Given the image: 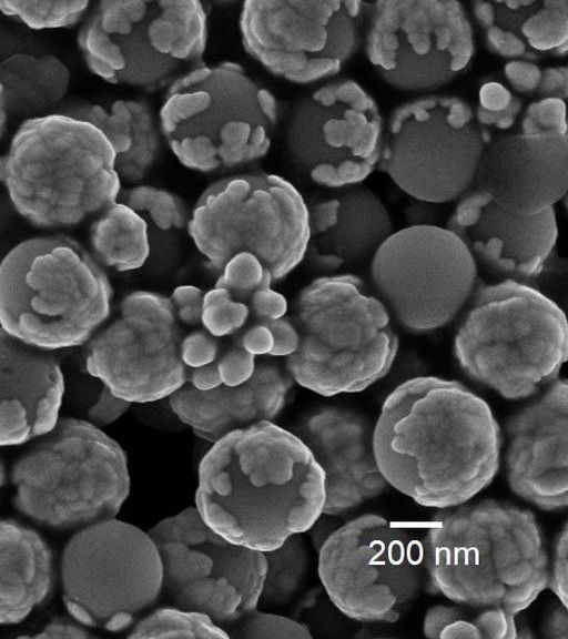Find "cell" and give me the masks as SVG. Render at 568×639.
Masks as SVG:
<instances>
[{
    "mask_svg": "<svg viewBox=\"0 0 568 639\" xmlns=\"http://www.w3.org/2000/svg\"><path fill=\"white\" fill-rule=\"evenodd\" d=\"M503 437L488 403L464 384L417 376L385 398L374 452L387 484L416 504L469 501L494 480Z\"/></svg>",
    "mask_w": 568,
    "mask_h": 639,
    "instance_id": "cell-1",
    "label": "cell"
},
{
    "mask_svg": "<svg viewBox=\"0 0 568 639\" xmlns=\"http://www.w3.org/2000/svg\"><path fill=\"white\" fill-rule=\"evenodd\" d=\"M324 473L293 432L271 420L213 443L199 466L195 509L226 540L265 552L323 515Z\"/></svg>",
    "mask_w": 568,
    "mask_h": 639,
    "instance_id": "cell-2",
    "label": "cell"
},
{
    "mask_svg": "<svg viewBox=\"0 0 568 639\" xmlns=\"http://www.w3.org/2000/svg\"><path fill=\"white\" fill-rule=\"evenodd\" d=\"M427 591L517 615L549 585V554L534 513L483 499L437 509L423 534Z\"/></svg>",
    "mask_w": 568,
    "mask_h": 639,
    "instance_id": "cell-3",
    "label": "cell"
},
{
    "mask_svg": "<svg viewBox=\"0 0 568 639\" xmlns=\"http://www.w3.org/2000/svg\"><path fill=\"white\" fill-rule=\"evenodd\" d=\"M0 184L14 210L42 229L80 225L114 203L122 189L105 135L65 113L21 123L0 155Z\"/></svg>",
    "mask_w": 568,
    "mask_h": 639,
    "instance_id": "cell-4",
    "label": "cell"
},
{
    "mask_svg": "<svg viewBox=\"0 0 568 639\" xmlns=\"http://www.w3.org/2000/svg\"><path fill=\"white\" fill-rule=\"evenodd\" d=\"M292 311L298 344L284 366L302 387L326 397L358 393L390 371L398 336L388 310L358 276L313 280Z\"/></svg>",
    "mask_w": 568,
    "mask_h": 639,
    "instance_id": "cell-5",
    "label": "cell"
},
{
    "mask_svg": "<svg viewBox=\"0 0 568 639\" xmlns=\"http://www.w3.org/2000/svg\"><path fill=\"white\" fill-rule=\"evenodd\" d=\"M454 337L470 379L510 400L529 398L558 378L568 354L564 311L517 280L476 287Z\"/></svg>",
    "mask_w": 568,
    "mask_h": 639,
    "instance_id": "cell-6",
    "label": "cell"
},
{
    "mask_svg": "<svg viewBox=\"0 0 568 639\" xmlns=\"http://www.w3.org/2000/svg\"><path fill=\"white\" fill-rule=\"evenodd\" d=\"M104 268L64 235L27 239L0 262V326L42 349L84 344L111 313Z\"/></svg>",
    "mask_w": 568,
    "mask_h": 639,
    "instance_id": "cell-7",
    "label": "cell"
},
{
    "mask_svg": "<svg viewBox=\"0 0 568 639\" xmlns=\"http://www.w3.org/2000/svg\"><path fill=\"white\" fill-rule=\"evenodd\" d=\"M278 120L274 94L239 63L202 64L174 81L159 111L168 146L185 168L214 173L270 150Z\"/></svg>",
    "mask_w": 568,
    "mask_h": 639,
    "instance_id": "cell-8",
    "label": "cell"
},
{
    "mask_svg": "<svg viewBox=\"0 0 568 639\" xmlns=\"http://www.w3.org/2000/svg\"><path fill=\"white\" fill-rule=\"evenodd\" d=\"M16 507L58 529L85 527L114 518L130 493L128 458L99 426L58 419L14 464Z\"/></svg>",
    "mask_w": 568,
    "mask_h": 639,
    "instance_id": "cell-9",
    "label": "cell"
},
{
    "mask_svg": "<svg viewBox=\"0 0 568 639\" xmlns=\"http://www.w3.org/2000/svg\"><path fill=\"white\" fill-rule=\"evenodd\" d=\"M206 43L207 14L195 0L100 1L78 34L92 73L144 90L169 88L202 65Z\"/></svg>",
    "mask_w": 568,
    "mask_h": 639,
    "instance_id": "cell-10",
    "label": "cell"
},
{
    "mask_svg": "<svg viewBox=\"0 0 568 639\" xmlns=\"http://www.w3.org/2000/svg\"><path fill=\"white\" fill-rule=\"evenodd\" d=\"M187 234L210 267L221 272L235 255L256 257L273 282L287 276L310 243L308 206L275 174H239L210 185L195 203Z\"/></svg>",
    "mask_w": 568,
    "mask_h": 639,
    "instance_id": "cell-11",
    "label": "cell"
},
{
    "mask_svg": "<svg viewBox=\"0 0 568 639\" xmlns=\"http://www.w3.org/2000/svg\"><path fill=\"white\" fill-rule=\"evenodd\" d=\"M317 569L332 604L359 622H395L427 590L423 534L373 513L327 536Z\"/></svg>",
    "mask_w": 568,
    "mask_h": 639,
    "instance_id": "cell-12",
    "label": "cell"
},
{
    "mask_svg": "<svg viewBox=\"0 0 568 639\" xmlns=\"http://www.w3.org/2000/svg\"><path fill=\"white\" fill-rule=\"evenodd\" d=\"M63 600L87 627L131 628L162 595L158 548L136 526L115 518L83 527L61 558Z\"/></svg>",
    "mask_w": 568,
    "mask_h": 639,
    "instance_id": "cell-13",
    "label": "cell"
},
{
    "mask_svg": "<svg viewBox=\"0 0 568 639\" xmlns=\"http://www.w3.org/2000/svg\"><path fill=\"white\" fill-rule=\"evenodd\" d=\"M484 146L467 101L426 94L389 114L377 169L419 202L450 203L473 189Z\"/></svg>",
    "mask_w": 568,
    "mask_h": 639,
    "instance_id": "cell-14",
    "label": "cell"
},
{
    "mask_svg": "<svg viewBox=\"0 0 568 639\" xmlns=\"http://www.w3.org/2000/svg\"><path fill=\"white\" fill-rule=\"evenodd\" d=\"M369 275L392 320L424 334L460 313L476 290L478 268L448 229L413 224L385 240L371 260Z\"/></svg>",
    "mask_w": 568,
    "mask_h": 639,
    "instance_id": "cell-15",
    "label": "cell"
},
{
    "mask_svg": "<svg viewBox=\"0 0 568 639\" xmlns=\"http://www.w3.org/2000/svg\"><path fill=\"white\" fill-rule=\"evenodd\" d=\"M369 8L354 0L245 1L242 44L272 74L315 83L338 74L358 51Z\"/></svg>",
    "mask_w": 568,
    "mask_h": 639,
    "instance_id": "cell-16",
    "label": "cell"
},
{
    "mask_svg": "<svg viewBox=\"0 0 568 639\" xmlns=\"http://www.w3.org/2000/svg\"><path fill=\"white\" fill-rule=\"evenodd\" d=\"M148 532L160 555L168 605L203 612L223 628L258 607L264 554L213 531L195 507L162 519Z\"/></svg>",
    "mask_w": 568,
    "mask_h": 639,
    "instance_id": "cell-17",
    "label": "cell"
},
{
    "mask_svg": "<svg viewBox=\"0 0 568 639\" xmlns=\"http://www.w3.org/2000/svg\"><path fill=\"white\" fill-rule=\"evenodd\" d=\"M366 23V57L399 91H436L467 70L475 55L473 24L455 0L377 1Z\"/></svg>",
    "mask_w": 568,
    "mask_h": 639,
    "instance_id": "cell-18",
    "label": "cell"
},
{
    "mask_svg": "<svg viewBox=\"0 0 568 639\" xmlns=\"http://www.w3.org/2000/svg\"><path fill=\"white\" fill-rule=\"evenodd\" d=\"M385 121L355 80L328 81L293 110L286 131L294 165L328 190L362 184L378 166Z\"/></svg>",
    "mask_w": 568,
    "mask_h": 639,
    "instance_id": "cell-19",
    "label": "cell"
},
{
    "mask_svg": "<svg viewBox=\"0 0 568 639\" xmlns=\"http://www.w3.org/2000/svg\"><path fill=\"white\" fill-rule=\"evenodd\" d=\"M184 335L170 296L131 292L118 316L91 337L87 371L131 404L170 397L187 381L181 357Z\"/></svg>",
    "mask_w": 568,
    "mask_h": 639,
    "instance_id": "cell-20",
    "label": "cell"
},
{
    "mask_svg": "<svg viewBox=\"0 0 568 639\" xmlns=\"http://www.w3.org/2000/svg\"><path fill=\"white\" fill-rule=\"evenodd\" d=\"M568 385L557 378L506 423L511 491L542 510L568 506Z\"/></svg>",
    "mask_w": 568,
    "mask_h": 639,
    "instance_id": "cell-21",
    "label": "cell"
},
{
    "mask_svg": "<svg viewBox=\"0 0 568 639\" xmlns=\"http://www.w3.org/2000/svg\"><path fill=\"white\" fill-rule=\"evenodd\" d=\"M446 229L464 243L477 265L517 281L544 271L558 237L555 207L518 213L475 187L457 201Z\"/></svg>",
    "mask_w": 568,
    "mask_h": 639,
    "instance_id": "cell-22",
    "label": "cell"
},
{
    "mask_svg": "<svg viewBox=\"0 0 568 639\" xmlns=\"http://www.w3.org/2000/svg\"><path fill=\"white\" fill-rule=\"evenodd\" d=\"M293 433L310 448L324 473L323 515L351 513L389 487L374 452V424L363 413L322 406L302 418Z\"/></svg>",
    "mask_w": 568,
    "mask_h": 639,
    "instance_id": "cell-23",
    "label": "cell"
},
{
    "mask_svg": "<svg viewBox=\"0 0 568 639\" xmlns=\"http://www.w3.org/2000/svg\"><path fill=\"white\" fill-rule=\"evenodd\" d=\"M501 206L534 214L566 196L568 135L515 131L484 146L474 181Z\"/></svg>",
    "mask_w": 568,
    "mask_h": 639,
    "instance_id": "cell-24",
    "label": "cell"
},
{
    "mask_svg": "<svg viewBox=\"0 0 568 639\" xmlns=\"http://www.w3.org/2000/svg\"><path fill=\"white\" fill-rule=\"evenodd\" d=\"M64 377L54 352L0 327V446L47 434L59 419Z\"/></svg>",
    "mask_w": 568,
    "mask_h": 639,
    "instance_id": "cell-25",
    "label": "cell"
},
{
    "mask_svg": "<svg viewBox=\"0 0 568 639\" xmlns=\"http://www.w3.org/2000/svg\"><path fill=\"white\" fill-rule=\"evenodd\" d=\"M294 383L285 366L263 362L243 384L200 390L185 383L169 398L179 419L213 444L233 430L273 422L284 409Z\"/></svg>",
    "mask_w": 568,
    "mask_h": 639,
    "instance_id": "cell-26",
    "label": "cell"
},
{
    "mask_svg": "<svg viewBox=\"0 0 568 639\" xmlns=\"http://www.w3.org/2000/svg\"><path fill=\"white\" fill-rule=\"evenodd\" d=\"M331 191L308 206L307 252L328 270L371 262L394 232L386 205L363 184Z\"/></svg>",
    "mask_w": 568,
    "mask_h": 639,
    "instance_id": "cell-27",
    "label": "cell"
},
{
    "mask_svg": "<svg viewBox=\"0 0 568 639\" xmlns=\"http://www.w3.org/2000/svg\"><path fill=\"white\" fill-rule=\"evenodd\" d=\"M486 48L510 60L562 58L568 48V1H474Z\"/></svg>",
    "mask_w": 568,
    "mask_h": 639,
    "instance_id": "cell-28",
    "label": "cell"
},
{
    "mask_svg": "<svg viewBox=\"0 0 568 639\" xmlns=\"http://www.w3.org/2000/svg\"><path fill=\"white\" fill-rule=\"evenodd\" d=\"M52 556L44 539L14 520H0V625L21 622L49 596Z\"/></svg>",
    "mask_w": 568,
    "mask_h": 639,
    "instance_id": "cell-29",
    "label": "cell"
},
{
    "mask_svg": "<svg viewBox=\"0 0 568 639\" xmlns=\"http://www.w3.org/2000/svg\"><path fill=\"white\" fill-rule=\"evenodd\" d=\"M97 126L115 154V169L122 180L142 181L161 153L162 134L151 106L135 99L109 104L89 103L65 112Z\"/></svg>",
    "mask_w": 568,
    "mask_h": 639,
    "instance_id": "cell-30",
    "label": "cell"
},
{
    "mask_svg": "<svg viewBox=\"0 0 568 639\" xmlns=\"http://www.w3.org/2000/svg\"><path fill=\"white\" fill-rule=\"evenodd\" d=\"M70 83V69L57 55L18 52L0 60V85L9 115H45L62 102Z\"/></svg>",
    "mask_w": 568,
    "mask_h": 639,
    "instance_id": "cell-31",
    "label": "cell"
},
{
    "mask_svg": "<svg viewBox=\"0 0 568 639\" xmlns=\"http://www.w3.org/2000/svg\"><path fill=\"white\" fill-rule=\"evenodd\" d=\"M89 242L95 261L118 272L140 268L151 252L148 222L118 200L93 219Z\"/></svg>",
    "mask_w": 568,
    "mask_h": 639,
    "instance_id": "cell-32",
    "label": "cell"
},
{
    "mask_svg": "<svg viewBox=\"0 0 568 639\" xmlns=\"http://www.w3.org/2000/svg\"><path fill=\"white\" fill-rule=\"evenodd\" d=\"M423 633L439 639H514L515 615L501 608H474L462 604L430 607L423 619Z\"/></svg>",
    "mask_w": 568,
    "mask_h": 639,
    "instance_id": "cell-33",
    "label": "cell"
},
{
    "mask_svg": "<svg viewBox=\"0 0 568 639\" xmlns=\"http://www.w3.org/2000/svg\"><path fill=\"white\" fill-rule=\"evenodd\" d=\"M263 554L265 572L258 605L281 607L292 602L304 588L311 567L303 534L291 536L277 548Z\"/></svg>",
    "mask_w": 568,
    "mask_h": 639,
    "instance_id": "cell-34",
    "label": "cell"
},
{
    "mask_svg": "<svg viewBox=\"0 0 568 639\" xmlns=\"http://www.w3.org/2000/svg\"><path fill=\"white\" fill-rule=\"evenodd\" d=\"M128 638H230L207 615L168 605L141 617Z\"/></svg>",
    "mask_w": 568,
    "mask_h": 639,
    "instance_id": "cell-35",
    "label": "cell"
},
{
    "mask_svg": "<svg viewBox=\"0 0 568 639\" xmlns=\"http://www.w3.org/2000/svg\"><path fill=\"white\" fill-rule=\"evenodd\" d=\"M474 110L476 124L485 145L494 139L515 132L524 111L523 102L507 85L498 81L483 83Z\"/></svg>",
    "mask_w": 568,
    "mask_h": 639,
    "instance_id": "cell-36",
    "label": "cell"
},
{
    "mask_svg": "<svg viewBox=\"0 0 568 639\" xmlns=\"http://www.w3.org/2000/svg\"><path fill=\"white\" fill-rule=\"evenodd\" d=\"M118 201L124 203L153 226L162 232L186 229L189 213L185 204L176 194L152 185H135L121 189Z\"/></svg>",
    "mask_w": 568,
    "mask_h": 639,
    "instance_id": "cell-37",
    "label": "cell"
},
{
    "mask_svg": "<svg viewBox=\"0 0 568 639\" xmlns=\"http://www.w3.org/2000/svg\"><path fill=\"white\" fill-rule=\"evenodd\" d=\"M88 1H0V12L34 30L69 28L87 13Z\"/></svg>",
    "mask_w": 568,
    "mask_h": 639,
    "instance_id": "cell-38",
    "label": "cell"
},
{
    "mask_svg": "<svg viewBox=\"0 0 568 639\" xmlns=\"http://www.w3.org/2000/svg\"><path fill=\"white\" fill-rule=\"evenodd\" d=\"M251 321L247 303L233 297L226 288L214 285L204 292L201 326L213 336L230 338Z\"/></svg>",
    "mask_w": 568,
    "mask_h": 639,
    "instance_id": "cell-39",
    "label": "cell"
},
{
    "mask_svg": "<svg viewBox=\"0 0 568 639\" xmlns=\"http://www.w3.org/2000/svg\"><path fill=\"white\" fill-rule=\"evenodd\" d=\"M230 638L281 639L312 638L311 630L297 620L264 612L257 607L224 627Z\"/></svg>",
    "mask_w": 568,
    "mask_h": 639,
    "instance_id": "cell-40",
    "label": "cell"
},
{
    "mask_svg": "<svg viewBox=\"0 0 568 639\" xmlns=\"http://www.w3.org/2000/svg\"><path fill=\"white\" fill-rule=\"evenodd\" d=\"M272 282L270 271L256 257L242 253L225 264L215 285L226 288L236 300L246 302L254 292L271 286Z\"/></svg>",
    "mask_w": 568,
    "mask_h": 639,
    "instance_id": "cell-41",
    "label": "cell"
},
{
    "mask_svg": "<svg viewBox=\"0 0 568 639\" xmlns=\"http://www.w3.org/2000/svg\"><path fill=\"white\" fill-rule=\"evenodd\" d=\"M526 134H567L566 101L537 99L529 103L519 120L518 130Z\"/></svg>",
    "mask_w": 568,
    "mask_h": 639,
    "instance_id": "cell-42",
    "label": "cell"
},
{
    "mask_svg": "<svg viewBox=\"0 0 568 639\" xmlns=\"http://www.w3.org/2000/svg\"><path fill=\"white\" fill-rule=\"evenodd\" d=\"M225 345L224 338L215 337L200 326L184 335L181 357L189 369L197 368L215 362Z\"/></svg>",
    "mask_w": 568,
    "mask_h": 639,
    "instance_id": "cell-43",
    "label": "cell"
},
{
    "mask_svg": "<svg viewBox=\"0 0 568 639\" xmlns=\"http://www.w3.org/2000/svg\"><path fill=\"white\" fill-rule=\"evenodd\" d=\"M230 338L231 342L225 345L215 362L220 373L221 384L236 386L248 381L254 374L256 356L246 352L233 337Z\"/></svg>",
    "mask_w": 568,
    "mask_h": 639,
    "instance_id": "cell-44",
    "label": "cell"
},
{
    "mask_svg": "<svg viewBox=\"0 0 568 639\" xmlns=\"http://www.w3.org/2000/svg\"><path fill=\"white\" fill-rule=\"evenodd\" d=\"M503 73L515 94H537L542 69L536 62L510 60L504 65Z\"/></svg>",
    "mask_w": 568,
    "mask_h": 639,
    "instance_id": "cell-45",
    "label": "cell"
},
{
    "mask_svg": "<svg viewBox=\"0 0 568 639\" xmlns=\"http://www.w3.org/2000/svg\"><path fill=\"white\" fill-rule=\"evenodd\" d=\"M203 295L204 292L195 285H180L170 295L175 314L183 326H201Z\"/></svg>",
    "mask_w": 568,
    "mask_h": 639,
    "instance_id": "cell-46",
    "label": "cell"
},
{
    "mask_svg": "<svg viewBox=\"0 0 568 639\" xmlns=\"http://www.w3.org/2000/svg\"><path fill=\"white\" fill-rule=\"evenodd\" d=\"M567 551H568V529L564 526L559 532L552 559L549 565V585L554 594L558 597L564 607H568V572H567Z\"/></svg>",
    "mask_w": 568,
    "mask_h": 639,
    "instance_id": "cell-47",
    "label": "cell"
},
{
    "mask_svg": "<svg viewBox=\"0 0 568 639\" xmlns=\"http://www.w3.org/2000/svg\"><path fill=\"white\" fill-rule=\"evenodd\" d=\"M251 318L255 322L274 321L287 312V301L281 293L268 287H263L254 292L246 301Z\"/></svg>",
    "mask_w": 568,
    "mask_h": 639,
    "instance_id": "cell-48",
    "label": "cell"
},
{
    "mask_svg": "<svg viewBox=\"0 0 568 639\" xmlns=\"http://www.w3.org/2000/svg\"><path fill=\"white\" fill-rule=\"evenodd\" d=\"M130 405L131 403L116 397L102 384L101 389L94 402L88 408L87 414L92 424L105 426L125 414Z\"/></svg>",
    "mask_w": 568,
    "mask_h": 639,
    "instance_id": "cell-49",
    "label": "cell"
},
{
    "mask_svg": "<svg viewBox=\"0 0 568 639\" xmlns=\"http://www.w3.org/2000/svg\"><path fill=\"white\" fill-rule=\"evenodd\" d=\"M233 337L240 346L254 356L268 355L273 348V336L265 323L251 321Z\"/></svg>",
    "mask_w": 568,
    "mask_h": 639,
    "instance_id": "cell-50",
    "label": "cell"
},
{
    "mask_svg": "<svg viewBox=\"0 0 568 639\" xmlns=\"http://www.w3.org/2000/svg\"><path fill=\"white\" fill-rule=\"evenodd\" d=\"M273 336V348L270 356L287 357L293 354L298 344V335L291 318L281 317L265 322Z\"/></svg>",
    "mask_w": 568,
    "mask_h": 639,
    "instance_id": "cell-51",
    "label": "cell"
},
{
    "mask_svg": "<svg viewBox=\"0 0 568 639\" xmlns=\"http://www.w3.org/2000/svg\"><path fill=\"white\" fill-rule=\"evenodd\" d=\"M568 93V69L549 67L542 69L541 81L537 92L538 99H560L566 101Z\"/></svg>",
    "mask_w": 568,
    "mask_h": 639,
    "instance_id": "cell-52",
    "label": "cell"
},
{
    "mask_svg": "<svg viewBox=\"0 0 568 639\" xmlns=\"http://www.w3.org/2000/svg\"><path fill=\"white\" fill-rule=\"evenodd\" d=\"M33 638H89L93 635L87 629V626L79 622L78 620L72 621L64 618L53 619L43 628L39 630L38 633L32 636Z\"/></svg>",
    "mask_w": 568,
    "mask_h": 639,
    "instance_id": "cell-53",
    "label": "cell"
},
{
    "mask_svg": "<svg viewBox=\"0 0 568 639\" xmlns=\"http://www.w3.org/2000/svg\"><path fill=\"white\" fill-rule=\"evenodd\" d=\"M186 383L200 390L211 389L219 386L221 384V377L216 362L189 369Z\"/></svg>",
    "mask_w": 568,
    "mask_h": 639,
    "instance_id": "cell-54",
    "label": "cell"
},
{
    "mask_svg": "<svg viewBox=\"0 0 568 639\" xmlns=\"http://www.w3.org/2000/svg\"><path fill=\"white\" fill-rule=\"evenodd\" d=\"M567 608H556L545 623V631L548 637L556 639H567Z\"/></svg>",
    "mask_w": 568,
    "mask_h": 639,
    "instance_id": "cell-55",
    "label": "cell"
},
{
    "mask_svg": "<svg viewBox=\"0 0 568 639\" xmlns=\"http://www.w3.org/2000/svg\"><path fill=\"white\" fill-rule=\"evenodd\" d=\"M8 118H9V113L7 111L2 88L0 85V139L2 138V135L4 133Z\"/></svg>",
    "mask_w": 568,
    "mask_h": 639,
    "instance_id": "cell-56",
    "label": "cell"
},
{
    "mask_svg": "<svg viewBox=\"0 0 568 639\" xmlns=\"http://www.w3.org/2000/svg\"><path fill=\"white\" fill-rule=\"evenodd\" d=\"M6 481V469H4V465L0 458V490L2 488V486L4 485Z\"/></svg>",
    "mask_w": 568,
    "mask_h": 639,
    "instance_id": "cell-57",
    "label": "cell"
}]
</instances>
